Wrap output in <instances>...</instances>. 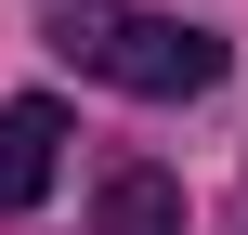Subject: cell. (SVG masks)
<instances>
[{
  "label": "cell",
  "mask_w": 248,
  "mask_h": 235,
  "mask_svg": "<svg viewBox=\"0 0 248 235\" xmlns=\"http://www.w3.org/2000/svg\"><path fill=\"white\" fill-rule=\"evenodd\" d=\"M92 222L105 235H183V183L131 157V170H105V209H92Z\"/></svg>",
  "instance_id": "3"
},
{
  "label": "cell",
  "mask_w": 248,
  "mask_h": 235,
  "mask_svg": "<svg viewBox=\"0 0 248 235\" xmlns=\"http://www.w3.org/2000/svg\"><path fill=\"white\" fill-rule=\"evenodd\" d=\"M52 170H65V105H0V209H39L52 196Z\"/></svg>",
  "instance_id": "2"
},
{
  "label": "cell",
  "mask_w": 248,
  "mask_h": 235,
  "mask_svg": "<svg viewBox=\"0 0 248 235\" xmlns=\"http://www.w3.org/2000/svg\"><path fill=\"white\" fill-rule=\"evenodd\" d=\"M52 52H65V65H92L105 92H144V105H196V92L222 78V39H209V26H170V13H105V0H78Z\"/></svg>",
  "instance_id": "1"
}]
</instances>
